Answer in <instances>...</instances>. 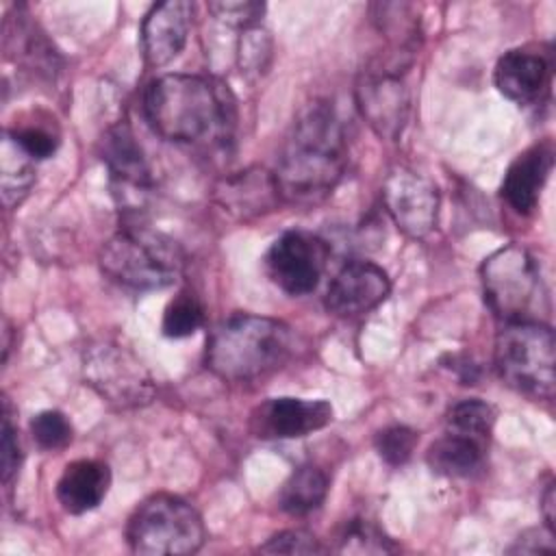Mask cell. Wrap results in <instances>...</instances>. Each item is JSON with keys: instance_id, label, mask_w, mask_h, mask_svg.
I'll return each instance as SVG.
<instances>
[{"instance_id": "cell-12", "label": "cell", "mask_w": 556, "mask_h": 556, "mask_svg": "<svg viewBox=\"0 0 556 556\" xmlns=\"http://www.w3.org/2000/svg\"><path fill=\"white\" fill-rule=\"evenodd\" d=\"M332 406L326 400L269 397L250 415V430L258 439H298L326 428Z\"/></svg>"}, {"instance_id": "cell-4", "label": "cell", "mask_w": 556, "mask_h": 556, "mask_svg": "<svg viewBox=\"0 0 556 556\" xmlns=\"http://www.w3.org/2000/svg\"><path fill=\"white\" fill-rule=\"evenodd\" d=\"M102 271L135 291L174 285L182 271V252L169 237L146 228H126L100 250Z\"/></svg>"}, {"instance_id": "cell-18", "label": "cell", "mask_w": 556, "mask_h": 556, "mask_svg": "<svg viewBox=\"0 0 556 556\" xmlns=\"http://www.w3.org/2000/svg\"><path fill=\"white\" fill-rule=\"evenodd\" d=\"M554 150L552 143L543 141L523 150L506 169L502 182V195L521 215H528L536 208L541 189L552 172Z\"/></svg>"}, {"instance_id": "cell-31", "label": "cell", "mask_w": 556, "mask_h": 556, "mask_svg": "<svg viewBox=\"0 0 556 556\" xmlns=\"http://www.w3.org/2000/svg\"><path fill=\"white\" fill-rule=\"evenodd\" d=\"M9 137L33 159V161H41L54 154L56 146H59V135L52 132L50 128L35 124V126H22L15 128L13 132H9Z\"/></svg>"}, {"instance_id": "cell-27", "label": "cell", "mask_w": 556, "mask_h": 556, "mask_svg": "<svg viewBox=\"0 0 556 556\" xmlns=\"http://www.w3.org/2000/svg\"><path fill=\"white\" fill-rule=\"evenodd\" d=\"M417 441H419V434L408 428V426H389V428H382L378 434H376V452L378 456L391 465V467H400L404 465L415 447H417Z\"/></svg>"}, {"instance_id": "cell-15", "label": "cell", "mask_w": 556, "mask_h": 556, "mask_svg": "<svg viewBox=\"0 0 556 556\" xmlns=\"http://www.w3.org/2000/svg\"><path fill=\"white\" fill-rule=\"evenodd\" d=\"M493 83L515 104H539L549 91L552 61L532 48L508 50L495 63Z\"/></svg>"}, {"instance_id": "cell-11", "label": "cell", "mask_w": 556, "mask_h": 556, "mask_svg": "<svg viewBox=\"0 0 556 556\" xmlns=\"http://www.w3.org/2000/svg\"><path fill=\"white\" fill-rule=\"evenodd\" d=\"M356 104L369 128L391 141L406 126L410 98L397 70L382 63L369 65L356 83Z\"/></svg>"}, {"instance_id": "cell-29", "label": "cell", "mask_w": 556, "mask_h": 556, "mask_svg": "<svg viewBox=\"0 0 556 556\" xmlns=\"http://www.w3.org/2000/svg\"><path fill=\"white\" fill-rule=\"evenodd\" d=\"M271 59V39L265 30L258 26L248 28L239 41V65L241 72H254L261 74L265 72L267 63Z\"/></svg>"}, {"instance_id": "cell-20", "label": "cell", "mask_w": 556, "mask_h": 556, "mask_svg": "<svg viewBox=\"0 0 556 556\" xmlns=\"http://www.w3.org/2000/svg\"><path fill=\"white\" fill-rule=\"evenodd\" d=\"M484 443L473 441L465 434L450 432L441 434L426 452V463L430 469L445 478H471L476 476L484 465L486 454Z\"/></svg>"}, {"instance_id": "cell-25", "label": "cell", "mask_w": 556, "mask_h": 556, "mask_svg": "<svg viewBox=\"0 0 556 556\" xmlns=\"http://www.w3.org/2000/svg\"><path fill=\"white\" fill-rule=\"evenodd\" d=\"M204 321V306L191 291H180L165 308L161 330L169 339L191 337Z\"/></svg>"}, {"instance_id": "cell-22", "label": "cell", "mask_w": 556, "mask_h": 556, "mask_svg": "<svg viewBox=\"0 0 556 556\" xmlns=\"http://www.w3.org/2000/svg\"><path fill=\"white\" fill-rule=\"evenodd\" d=\"M4 46L9 52H15V61L26 63L30 70H39L50 74L54 70V52L52 46L43 39L35 24L24 20V15H15V20H7L4 24Z\"/></svg>"}, {"instance_id": "cell-28", "label": "cell", "mask_w": 556, "mask_h": 556, "mask_svg": "<svg viewBox=\"0 0 556 556\" xmlns=\"http://www.w3.org/2000/svg\"><path fill=\"white\" fill-rule=\"evenodd\" d=\"M30 434L41 450H63L72 441V424L61 410H41L30 419Z\"/></svg>"}, {"instance_id": "cell-17", "label": "cell", "mask_w": 556, "mask_h": 556, "mask_svg": "<svg viewBox=\"0 0 556 556\" xmlns=\"http://www.w3.org/2000/svg\"><path fill=\"white\" fill-rule=\"evenodd\" d=\"M102 161L109 167L111 182L122 200H141L152 185L148 159L128 124L109 128L102 137Z\"/></svg>"}, {"instance_id": "cell-19", "label": "cell", "mask_w": 556, "mask_h": 556, "mask_svg": "<svg viewBox=\"0 0 556 556\" xmlns=\"http://www.w3.org/2000/svg\"><path fill=\"white\" fill-rule=\"evenodd\" d=\"M111 486V469L102 460L80 458L65 465L56 482L59 504L72 513L83 515L102 504Z\"/></svg>"}, {"instance_id": "cell-32", "label": "cell", "mask_w": 556, "mask_h": 556, "mask_svg": "<svg viewBox=\"0 0 556 556\" xmlns=\"http://www.w3.org/2000/svg\"><path fill=\"white\" fill-rule=\"evenodd\" d=\"M263 554H319L324 547L315 539V534L306 530H282L267 539L265 545H261Z\"/></svg>"}, {"instance_id": "cell-34", "label": "cell", "mask_w": 556, "mask_h": 556, "mask_svg": "<svg viewBox=\"0 0 556 556\" xmlns=\"http://www.w3.org/2000/svg\"><path fill=\"white\" fill-rule=\"evenodd\" d=\"M510 552H521V554H536V552H554V543H552V534L547 539H543V532L539 530H530L523 536L517 539V545L510 547Z\"/></svg>"}, {"instance_id": "cell-3", "label": "cell", "mask_w": 556, "mask_h": 556, "mask_svg": "<svg viewBox=\"0 0 556 556\" xmlns=\"http://www.w3.org/2000/svg\"><path fill=\"white\" fill-rule=\"evenodd\" d=\"M291 354V328L274 317L237 313L213 328L206 367L230 382H245L278 369Z\"/></svg>"}, {"instance_id": "cell-26", "label": "cell", "mask_w": 556, "mask_h": 556, "mask_svg": "<svg viewBox=\"0 0 556 556\" xmlns=\"http://www.w3.org/2000/svg\"><path fill=\"white\" fill-rule=\"evenodd\" d=\"M337 552H341V554H389V552H395V545L376 523H371L367 519H352L339 536Z\"/></svg>"}, {"instance_id": "cell-30", "label": "cell", "mask_w": 556, "mask_h": 556, "mask_svg": "<svg viewBox=\"0 0 556 556\" xmlns=\"http://www.w3.org/2000/svg\"><path fill=\"white\" fill-rule=\"evenodd\" d=\"M208 11L224 24L235 26V28H254L263 13L265 4L263 2H250V0H222V2H211Z\"/></svg>"}, {"instance_id": "cell-23", "label": "cell", "mask_w": 556, "mask_h": 556, "mask_svg": "<svg viewBox=\"0 0 556 556\" xmlns=\"http://www.w3.org/2000/svg\"><path fill=\"white\" fill-rule=\"evenodd\" d=\"M2 200L7 206L20 204L35 182L33 159L9 137L2 139Z\"/></svg>"}, {"instance_id": "cell-33", "label": "cell", "mask_w": 556, "mask_h": 556, "mask_svg": "<svg viewBox=\"0 0 556 556\" xmlns=\"http://www.w3.org/2000/svg\"><path fill=\"white\" fill-rule=\"evenodd\" d=\"M20 460H22L20 441H17L15 428L11 424L9 404L4 402V413H2V480L4 482H9L13 478V473L20 467Z\"/></svg>"}, {"instance_id": "cell-13", "label": "cell", "mask_w": 556, "mask_h": 556, "mask_svg": "<svg viewBox=\"0 0 556 556\" xmlns=\"http://www.w3.org/2000/svg\"><path fill=\"white\" fill-rule=\"evenodd\" d=\"M391 293V280L382 267L369 261H352L339 269L326 291V308L337 317H356L374 311Z\"/></svg>"}, {"instance_id": "cell-16", "label": "cell", "mask_w": 556, "mask_h": 556, "mask_svg": "<svg viewBox=\"0 0 556 556\" xmlns=\"http://www.w3.org/2000/svg\"><path fill=\"white\" fill-rule=\"evenodd\" d=\"M193 20V4L187 0H167L154 4L141 24V48L150 67L172 63L187 46Z\"/></svg>"}, {"instance_id": "cell-14", "label": "cell", "mask_w": 556, "mask_h": 556, "mask_svg": "<svg viewBox=\"0 0 556 556\" xmlns=\"http://www.w3.org/2000/svg\"><path fill=\"white\" fill-rule=\"evenodd\" d=\"M215 204L232 219L252 222L278 208L282 202L274 172L248 167L222 178L213 189Z\"/></svg>"}, {"instance_id": "cell-9", "label": "cell", "mask_w": 556, "mask_h": 556, "mask_svg": "<svg viewBox=\"0 0 556 556\" xmlns=\"http://www.w3.org/2000/svg\"><path fill=\"white\" fill-rule=\"evenodd\" d=\"M328 243L304 230L282 232L265 254L269 280L289 295L311 293L328 263Z\"/></svg>"}, {"instance_id": "cell-10", "label": "cell", "mask_w": 556, "mask_h": 556, "mask_svg": "<svg viewBox=\"0 0 556 556\" xmlns=\"http://www.w3.org/2000/svg\"><path fill=\"white\" fill-rule=\"evenodd\" d=\"M382 202L393 224L413 239L430 235L439 222L437 185L408 167H395L382 185Z\"/></svg>"}, {"instance_id": "cell-24", "label": "cell", "mask_w": 556, "mask_h": 556, "mask_svg": "<svg viewBox=\"0 0 556 556\" xmlns=\"http://www.w3.org/2000/svg\"><path fill=\"white\" fill-rule=\"evenodd\" d=\"M495 424V408L482 400H463L447 413V430L489 445Z\"/></svg>"}, {"instance_id": "cell-35", "label": "cell", "mask_w": 556, "mask_h": 556, "mask_svg": "<svg viewBox=\"0 0 556 556\" xmlns=\"http://www.w3.org/2000/svg\"><path fill=\"white\" fill-rule=\"evenodd\" d=\"M541 508H543L545 526L554 534V530H556V526H554V484H547V489H545V493L541 497Z\"/></svg>"}, {"instance_id": "cell-2", "label": "cell", "mask_w": 556, "mask_h": 556, "mask_svg": "<svg viewBox=\"0 0 556 556\" xmlns=\"http://www.w3.org/2000/svg\"><path fill=\"white\" fill-rule=\"evenodd\" d=\"M143 109L154 132L174 143L217 146L235 128L230 91L206 76H159L146 89Z\"/></svg>"}, {"instance_id": "cell-1", "label": "cell", "mask_w": 556, "mask_h": 556, "mask_svg": "<svg viewBox=\"0 0 556 556\" xmlns=\"http://www.w3.org/2000/svg\"><path fill=\"white\" fill-rule=\"evenodd\" d=\"M348 165L343 126L328 102H311L293 122L274 178L282 202L311 206L326 200Z\"/></svg>"}, {"instance_id": "cell-8", "label": "cell", "mask_w": 556, "mask_h": 556, "mask_svg": "<svg viewBox=\"0 0 556 556\" xmlns=\"http://www.w3.org/2000/svg\"><path fill=\"white\" fill-rule=\"evenodd\" d=\"M87 384L117 408H137L154 397V382L143 363L124 345L100 341L83 356Z\"/></svg>"}, {"instance_id": "cell-5", "label": "cell", "mask_w": 556, "mask_h": 556, "mask_svg": "<svg viewBox=\"0 0 556 556\" xmlns=\"http://www.w3.org/2000/svg\"><path fill=\"white\" fill-rule=\"evenodd\" d=\"M480 282L486 306L495 317L510 321H541L545 287L539 265L521 245H504L489 254L480 267Z\"/></svg>"}, {"instance_id": "cell-6", "label": "cell", "mask_w": 556, "mask_h": 556, "mask_svg": "<svg viewBox=\"0 0 556 556\" xmlns=\"http://www.w3.org/2000/svg\"><path fill=\"white\" fill-rule=\"evenodd\" d=\"M495 369L500 378L534 400L554 395V332L543 321H510L495 339Z\"/></svg>"}, {"instance_id": "cell-21", "label": "cell", "mask_w": 556, "mask_h": 556, "mask_svg": "<svg viewBox=\"0 0 556 556\" xmlns=\"http://www.w3.org/2000/svg\"><path fill=\"white\" fill-rule=\"evenodd\" d=\"M328 495V476L315 465L298 467L278 493V506L293 517L317 510Z\"/></svg>"}, {"instance_id": "cell-7", "label": "cell", "mask_w": 556, "mask_h": 556, "mask_svg": "<svg viewBox=\"0 0 556 556\" xmlns=\"http://www.w3.org/2000/svg\"><path fill=\"white\" fill-rule=\"evenodd\" d=\"M206 539L198 510L167 493L143 500L128 519L126 541L135 554L182 556L195 554Z\"/></svg>"}]
</instances>
